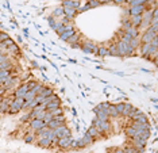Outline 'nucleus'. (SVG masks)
Returning a JSON list of instances; mask_svg holds the SVG:
<instances>
[{"mask_svg": "<svg viewBox=\"0 0 158 153\" xmlns=\"http://www.w3.org/2000/svg\"><path fill=\"white\" fill-rule=\"evenodd\" d=\"M56 135H57L58 138H62V137H72V131L66 125H61V126H58L56 130H54Z\"/></svg>", "mask_w": 158, "mask_h": 153, "instance_id": "nucleus-1", "label": "nucleus"}, {"mask_svg": "<svg viewBox=\"0 0 158 153\" xmlns=\"http://www.w3.org/2000/svg\"><path fill=\"white\" fill-rule=\"evenodd\" d=\"M28 126H30V130L35 133L37 130L42 129V127L46 126V125H45V122L42 121V119H31V121L28 122Z\"/></svg>", "mask_w": 158, "mask_h": 153, "instance_id": "nucleus-2", "label": "nucleus"}, {"mask_svg": "<svg viewBox=\"0 0 158 153\" xmlns=\"http://www.w3.org/2000/svg\"><path fill=\"white\" fill-rule=\"evenodd\" d=\"M27 87L24 86V84H20L19 87H16L15 88V91H14V98H24V95L27 94Z\"/></svg>", "mask_w": 158, "mask_h": 153, "instance_id": "nucleus-3", "label": "nucleus"}, {"mask_svg": "<svg viewBox=\"0 0 158 153\" xmlns=\"http://www.w3.org/2000/svg\"><path fill=\"white\" fill-rule=\"evenodd\" d=\"M72 138H73V137H62V138H60V140H58L57 146L60 149H69Z\"/></svg>", "mask_w": 158, "mask_h": 153, "instance_id": "nucleus-4", "label": "nucleus"}, {"mask_svg": "<svg viewBox=\"0 0 158 153\" xmlns=\"http://www.w3.org/2000/svg\"><path fill=\"white\" fill-rule=\"evenodd\" d=\"M128 11H130V16H138V15H142L145 12V8H143V5H138V7L128 8Z\"/></svg>", "mask_w": 158, "mask_h": 153, "instance_id": "nucleus-5", "label": "nucleus"}, {"mask_svg": "<svg viewBox=\"0 0 158 153\" xmlns=\"http://www.w3.org/2000/svg\"><path fill=\"white\" fill-rule=\"evenodd\" d=\"M93 113L96 114V118L99 119V121L110 122V117H108V114H105V113H103V111H100V110H97L96 107L93 108Z\"/></svg>", "mask_w": 158, "mask_h": 153, "instance_id": "nucleus-6", "label": "nucleus"}, {"mask_svg": "<svg viewBox=\"0 0 158 153\" xmlns=\"http://www.w3.org/2000/svg\"><path fill=\"white\" fill-rule=\"evenodd\" d=\"M150 49H151V45H150V44H140V46H139L140 56H142V57H143V56H149Z\"/></svg>", "mask_w": 158, "mask_h": 153, "instance_id": "nucleus-7", "label": "nucleus"}, {"mask_svg": "<svg viewBox=\"0 0 158 153\" xmlns=\"http://www.w3.org/2000/svg\"><path fill=\"white\" fill-rule=\"evenodd\" d=\"M87 134L88 135H91L93 140H97V138H101V135L99 134V131H97L96 127H93V126H89V129L87 130Z\"/></svg>", "mask_w": 158, "mask_h": 153, "instance_id": "nucleus-8", "label": "nucleus"}, {"mask_svg": "<svg viewBox=\"0 0 158 153\" xmlns=\"http://www.w3.org/2000/svg\"><path fill=\"white\" fill-rule=\"evenodd\" d=\"M76 33H77V31H76L75 29H72V30H66L65 33H62L61 35H60V39H61V41H65V42H66V41L69 39L72 35H75Z\"/></svg>", "mask_w": 158, "mask_h": 153, "instance_id": "nucleus-9", "label": "nucleus"}, {"mask_svg": "<svg viewBox=\"0 0 158 153\" xmlns=\"http://www.w3.org/2000/svg\"><path fill=\"white\" fill-rule=\"evenodd\" d=\"M58 107H61V99L53 100V102L46 104V111H50V110H54V108H58Z\"/></svg>", "mask_w": 158, "mask_h": 153, "instance_id": "nucleus-10", "label": "nucleus"}, {"mask_svg": "<svg viewBox=\"0 0 158 153\" xmlns=\"http://www.w3.org/2000/svg\"><path fill=\"white\" fill-rule=\"evenodd\" d=\"M130 22H131V26L138 29L140 26V23H142V16L138 15V16H130Z\"/></svg>", "mask_w": 158, "mask_h": 153, "instance_id": "nucleus-11", "label": "nucleus"}, {"mask_svg": "<svg viewBox=\"0 0 158 153\" xmlns=\"http://www.w3.org/2000/svg\"><path fill=\"white\" fill-rule=\"evenodd\" d=\"M52 16H53V18H54V19H56V18H62V16H64V8H62L61 5H58V7H56V8L53 10Z\"/></svg>", "mask_w": 158, "mask_h": 153, "instance_id": "nucleus-12", "label": "nucleus"}, {"mask_svg": "<svg viewBox=\"0 0 158 153\" xmlns=\"http://www.w3.org/2000/svg\"><path fill=\"white\" fill-rule=\"evenodd\" d=\"M108 117H110V118H114V119H116L118 117H120V115H119V113L116 111V107H115V104H110V107H108Z\"/></svg>", "mask_w": 158, "mask_h": 153, "instance_id": "nucleus-13", "label": "nucleus"}, {"mask_svg": "<svg viewBox=\"0 0 158 153\" xmlns=\"http://www.w3.org/2000/svg\"><path fill=\"white\" fill-rule=\"evenodd\" d=\"M132 121L138 122V123H149V118H147V115H146L145 113H142V114H139V115H136Z\"/></svg>", "mask_w": 158, "mask_h": 153, "instance_id": "nucleus-14", "label": "nucleus"}, {"mask_svg": "<svg viewBox=\"0 0 158 153\" xmlns=\"http://www.w3.org/2000/svg\"><path fill=\"white\" fill-rule=\"evenodd\" d=\"M50 142H52L50 140L45 138V137H41V138H38V141H37V145H38L39 148H49Z\"/></svg>", "mask_w": 158, "mask_h": 153, "instance_id": "nucleus-15", "label": "nucleus"}, {"mask_svg": "<svg viewBox=\"0 0 158 153\" xmlns=\"http://www.w3.org/2000/svg\"><path fill=\"white\" fill-rule=\"evenodd\" d=\"M80 38H81V33H76L75 35H72L69 39L66 41V42H68L69 45H72V44H81Z\"/></svg>", "mask_w": 158, "mask_h": 153, "instance_id": "nucleus-16", "label": "nucleus"}, {"mask_svg": "<svg viewBox=\"0 0 158 153\" xmlns=\"http://www.w3.org/2000/svg\"><path fill=\"white\" fill-rule=\"evenodd\" d=\"M124 134L127 135L128 138H134V137H136V135H138V133H136V130L134 129V127L127 126L126 129H124Z\"/></svg>", "mask_w": 158, "mask_h": 153, "instance_id": "nucleus-17", "label": "nucleus"}, {"mask_svg": "<svg viewBox=\"0 0 158 153\" xmlns=\"http://www.w3.org/2000/svg\"><path fill=\"white\" fill-rule=\"evenodd\" d=\"M76 14H77V11L73 8H64V16H66V18H69L70 20L76 16Z\"/></svg>", "mask_w": 158, "mask_h": 153, "instance_id": "nucleus-18", "label": "nucleus"}, {"mask_svg": "<svg viewBox=\"0 0 158 153\" xmlns=\"http://www.w3.org/2000/svg\"><path fill=\"white\" fill-rule=\"evenodd\" d=\"M123 152H124V153H140L139 150H138L136 148H134L131 144L123 145Z\"/></svg>", "mask_w": 158, "mask_h": 153, "instance_id": "nucleus-19", "label": "nucleus"}, {"mask_svg": "<svg viewBox=\"0 0 158 153\" xmlns=\"http://www.w3.org/2000/svg\"><path fill=\"white\" fill-rule=\"evenodd\" d=\"M131 22H130V18H126V16H123L122 18V29L124 31H127L128 29H131Z\"/></svg>", "mask_w": 158, "mask_h": 153, "instance_id": "nucleus-20", "label": "nucleus"}, {"mask_svg": "<svg viewBox=\"0 0 158 153\" xmlns=\"http://www.w3.org/2000/svg\"><path fill=\"white\" fill-rule=\"evenodd\" d=\"M116 49H118V57H124V44L122 41L116 42Z\"/></svg>", "mask_w": 158, "mask_h": 153, "instance_id": "nucleus-21", "label": "nucleus"}, {"mask_svg": "<svg viewBox=\"0 0 158 153\" xmlns=\"http://www.w3.org/2000/svg\"><path fill=\"white\" fill-rule=\"evenodd\" d=\"M97 56H99V57H107V56H110V54H108V49H107V46H105V45H100V46H99Z\"/></svg>", "mask_w": 158, "mask_h": 153, "instance_id": "nucleus-22", "label": "nucleus"}, {"mask_svg": "<svg viewBox=\"0 0 158 153\" xmlns=\"http://www.w3.org/2000/svg\"><path fill=\"white\" fill-rule=\"evenodd\" d=\"M126 33H127L128 35L131 37V38H139V35H140L139 30H138V29H135V27H131V29H128Z\"/></svg>", "mask_w": 158, "mask_h": 153, "instance_id": "nucleus-23", "label": "nucleus"}, {"mask_svg": "<svg viewBox=\"0 0 158 153\" xmlns=\"http://www.w3.org/2000/svg\"><path fill=\"white\" fill-rule=\"evenodd\" d=\"M54 31L57 33V34H60V35H61L62 33H65V31H66V29H65V26H64V24H62V23L60 22V20H58V22L56 23V27H54Z\"/></svg>", "mask_w": 158, "mask_h": 153, "instance_id": "nucleus-24", "label": "nucleus"}, {"mask_svg": "<svg viewBox=\"0 0 158 153\" xmlns=\"http://www.w3.org/2000/svg\"><path fill=\"white\" fill-rule=\"evenodd\" d=\"M107 49H108V54H110V56H112V57H116V56H118V49H116V44H111V45L108 46Z\"/></svg>", "mask_w": 158, "mask_h": 153, "instance_id": "nucleus-25", "label": "nucleus"}, {"mask_svg": "<svg viewBox=\"0 0 158 153\" xmlns=\"http://www.w3.org/2000/svg\"><path fill=\"white\" fill-rule=\"evenodd\" d=\"M42 96L43 98H47V96H52V95H54V90H53L52 87H43V91H42Z\"/></svg>", "mask_w": 158, "mask_h": 153, "instance_id": "nucleus-26", "label": "nucleus"}, {"mask_svg": "<svg viewBox=\"0 0 158 153\" xmlns=\"http://www.w3.org/2000/svg\"><path fill=\"white\" fill-rule=\"evenodd\" d=\"M34 137H35V133L34 131H31V133H26V135H24V142L26 144H33L34 142Z\"/></svg>", "mask_w": 158, "mask_h": 153, "instance_id": "nucleus-27", "label": "nucleus"}, {"mask_svg": "<svg viewBox=\"0 0 158 153\" xmlns=\"http://www.w3.org/2000/svg\"><path fill=\"white\" fill-rule=\"evenodd\" d=\"M146 0H131V1H128V8H131V7H138V5H145Z\"/></svg>", "mask_w": 158, "mask_h": 153, "instance_id": "nucleus-28", "label": "nucleus"}, {"mask_svg": "<svg viewBox=\"0 0 158 153\" xmlns=\"http://www.w3.org/2000/svg\"><path fill=\"white\" fill-rule=\"evenodd\" d=\"M128 45L131 46L134 50H136V49H139V46H140V41H139V38H132L131 41H130V44Z\"/></svg>", "mask_w": 158, "mask_h": 153, "instance_id": "nucleus-29", "label": "nucleus"}, {"mask_svg": "<svg viewBox=\"0 0 158 153\" xmlns=\"http://www.w3.org/2000/svg\"><path fill=\"white\" fill-rule=\"evenodd\" d=\"M35 96H37V95L34 94V91H27V94L24 95L23 99L26 100V102H33V100L35 99Z\"/></svg>", "mask_w": 158, "mask_h": 153, "instance_id": "nucleus-30", "label": "nucleus"}, {"mask_svg": "<svg viewBox=\"0 0 158 153\" xmlns=\"http://www.w3.org/2000/svg\"><path fill=\"white\" fill-rule=\"evenodd\" d=\"M83 140H84V144H85V146H88V145H91V144H93V138L91 137V135H88L87 133H84V135H83Z\"/></svg>", "mask_w": 158, "mask_h": 153, "instance_id": "nucleus-31", "label": "nucleus"}, {"mask_svg": "<svg viewBox=\"0 0 158 153\" xmlns=\"http://www.w3.org/2000/svg\"><path fill=\"white\" fill-rule=\"evenodd\" d=\"M37 84H38V81H34V80H28L26 83V84H24V86L27 87V90L28 91H33L35 88V86H37Z\"/></svg>", "mask_w": 158, "mask_h": 153, "instance_id": "nucleus-32", "label": "nucleus"}, {"mask_svg": "<svg viewBox=\"0 0 158 153\" xmlns=\"http://www.w3.org/2000/svg\"><path fill=\"white\" fill-rule=\"evenodd\" d=\"M53 119L57 122L60 126H61V125H66V123H65V117H64V115H57V117H53Z\"/></svg>", "mask_w": 158, "mask_h": 153, "instance_id": "nucleus-33", "label": "nucleus"}, {"mask_svg": "<svg viewBox=\"0 0 158 153\" xmlns=\"http://www.w3.org/2000/svg\"><path fill=\"white\" fill-rule=\"evenodd\" d=\"M43 84H41V83H38V84H37V86H35V88L33 91H34V94L35 95H41L42 94V91H43Z\"/></svg>", "mask_w": 158, "mask_h": 153, "instance_id": "nucleus-34", "label": "nucleus"}, {"mask_svg": "<svg viewBox=\"0 0 158 153\" xmlns=\"http://www.w3.org/2000/svg\"><path fill=\"white\" fill-rule=\"evenodd\" d=\"M131 107H132V106L128 103V102H127V103H124V110H123V113H122V115H120V117H124V118L127 117V114H128V111L131 110Z\"/></svg>", "mask_w": 158, "mask_h": 153, "instance_id": "nucleus-35", "label": "nucleus"}, {"mask_svg": "<svg viewBox=\"0 0 158 153\" xmlns=\"http://www.w3.org/2000/svg\"><path fill=\"white\" fill-rule=\"evenodd\" d=\"M49 113L52 114L53 117H57V115H64V113H62V108H61V107L54 108V110H50Z\"/></svg>", "mask_w": 158, "mask_h": 153, "instance_id": "nucleus-36", "label": "nucleus"}, {"mask_svg": "<svg viewBox=\"0 0 158 153\" xmlns=\"http://www.w3.org/2000/svg\"><path fill=\"white\" fill-rule=\"evenodd\" d=\"M46 126H47L49 129H50V130H56V129H57V127L60 126V125H58L57 122H56V121H54V119H53V121H50V122H49V123H47V125H46Z\"/></svg>", "mask_w": 158, "mask_h": 153, "instance_id": "nucleus-37", "label": "nucleus"}, {"mask_svg": "<svg viewBox=\"0 0 158 153\" xmlns=\"http://www.w3.org/2000/svg\"><path fill=\"white\" fill-rule=\"evenodd\" d=\"M42 121L45 122V125H47L50 121H53V115L49 113V111H46V114H45V117H43V119H42Z\"/></svg>", "mask_w": 158, "mask_h": 153, "instance_id": "nucleus-38", "label": "nucleus"}, {"mask_svg": "<svg viewBox=\"0 0 158 153\" xmlns=\"http://www.w3.org/2000/svg\"><path fill=\"white\" fill-rule=\"evenodd\" d=\"M115 107H116V111L119 113V115H122L123 110H124V103H116L115 104Z\"/></svg>", "mask_w": 158, "mask_h": 153, "instance_id": "nucleus-39", "label": "nucleus"}, {"mask_svg": "<svg viewBox=\"0 0 158 153\" xmlns=\"http://www.w3.org/2000/svg\"><path fill=\"white\" fill-rule=\"evenodd\" d=\"M131 39H132L131 37L128 35L127 33H124V35L122 37V39H120V41H122L123 44H130V41H131Z\"/></svg>", "mask_w": 158, "mask_h": 153, "instance_id": "nucleus-40", "label": "nucleus"}, {"mask_svg": "<svg viewBox=\"0 0 158 153\" xmlns=\"http://www.w3.org/2000/svg\"><path fill=\"white\" fill-rule=\"evenodd\" d=\"M77 149H83L85 148V144H84V140H83V137H80V138H77Z\"/></svg>", "mask_w": 158, "mask_h": 153, "instance_id": "nucleus-41", "label": "nucleus"}, {"mask_svg": "<svg viewBox=\"0 0 158 153\" xmlns=\"http://www.w3.org/2000/svg\"><path fill=\"white\" fill-rule=\"evenodd\" d=\"M47 20H49V24H50V27H52L53 30H54V27H56V23H57V22H56V19H54L52 15H50V16H47Z\"/></svg>", "mask_w": 158, "mask_h": 153, "instance_id": "nucleus-42", "label": "nucleus"}, {"mask_svg": "<svg viewBox=\"0 0 158 153\" xmlns=\"http://www.w3.org/2000/svg\"><path fill=\"white\" fill-rule=\"evenodd\" d=\"M88 5H89V8H96L101 5V1H88Z\"/></svg>", "mask_w": 158, "mask_h": 153, "instance_id": "nucleus-43", "label": "nucleus"}, {"mask_svg": "<svg viewBox=\"0 0 158 153\" xmlns=\"http://www.w3.org/2000/svg\"><path fill=\"white\" fill-rule=\"evenodd\" d=\"M31 119H30V113H27V114H24V115H22V118H20V122H30Z\"/></svg>", "mask_w": 158, "mask_h": 153, "instance_id": "nucleus-44", "label": "nucleus"}, {"mask_svg": "<svg viewBox=\"0 0 158 153\" xmlns=\"http://www.w3.org/2000/svg\"><path fill=\"white\" fill-rule=\"evenodd\" d=\"M8 38H9V35L7 34V33H0V44H1L3 41L8 39Z\"/></svg>", "mask_w": 158, "mask_h": 153, "instance_id": "nucleus-45", "label": "nucleus"}, {"mask_svg": "<svg viewBox=\"0 0 158 153\" xmlns=\"http://www.w3.org/2000/svg\"><path fill=\"white\" fill-rule=\"evenodd\" d=\"M124 33H126V31H124V30H123L122 27H120V29H119L118 31H116V35H118V38H119L118 41H120V39H122V37L124 35Z\"/></svg>", "mask_w": 158, "mask_h": 153, "instance_id": "nucleus-46", "label": "nucleus"}, {"mask_svg": "<svg viewBox=\"0 0 158 153\" xmlns=\"http://www.w3.org/2000/svg\"><path fill=\"white\" fill-rule=\"evenodd\" d=\"M69 148L77 149V141H76V138H72V141H70V146H69Z\"/></svg>", "mask_w": 158, "mask_h": 153, "instance_id": "nucleus-47", "label": "nucleus"}, {"mask_svg": "<svg viewBox=\"0 0 158 153\" xmlns=\"http://www.w3.org/2000/svg\"><path fill=\"white\" fill-rule=\"evenodd\" d=\"M99 123H100V121H99V119H97L96 117L93 118V121H92V125H91V126H93V127H97L99 126Z\"/></svg>", "mask_w": 158, "mask_h": 153, "instance_id": "nucleus-48", "label": "nucleus"}, {"mask_svg": "<svg viewBox=\"0 0 158 153\" xmlns=\"http://www.w3.org/2000/svg\"><path fill=\"white\" fill-rule=\"evenodd\" d=\"M30 65H33V68H39V64H38V61H35V60H31Z\"/></svg>", "mask_w": 158, "mask_h": 153, "instance_id": "nucleus-49", "label": "nucleus"}, {"mask_svg": "<svg viewBox=\"0 0 158 153\" xmlns=\"http://www.w3.org/2000/svg\"><path fill=\"white\" fill-rule=\"evenodd\" d=\"M5 91H7V90H5L4 87H0V96H3V95L5 94Z\"/></svg>", "mask_w": 158, "mask_h": 153, "instance_id": "nucleus-50", "label": "nucleus"}, {"mask_svg": "<svg viewBox=\"0 0 158 153\" xmlns=\"http://www.w3.org/2000/svg\"><path fill=\"white\" fill-rule=\"evenodd\" d=\"M72 48H73V49H80V44H72Z\"/></svg>", "mask_w": 158, "mask_h": 153, "instance_id": "nucleus-51", "label": "nucleus"}, {"mask_svg": "<svg viewBox=\"0 0 158 153\" xmlns=\"http://www.w3.org/2000/svg\"><path fill=\"white\" fill-rule=\"evenodd\" d=\"M18 42H19V44H22L23 42V39H22V37L20 35H18Z\"/></svg>", "mask_w": 158, "mask_h": 153, "instance_id": "nucleus-52", "label": "nucleus"}, {"mask_svg": "<svg viewBox=\"0 0 158 153\" xmlns=\"http://www.w3.org/2000/svg\"><path fill=\"white\" fill-rule=\"evenodd\" d=\"M115 153H124V152H123V149H116V150H115Z\"/></svg>", "mask_w": 158, "mask_h": 153, "instance_id": "nucleus-53", "label": "nucleus"}, {"mask_svg": "<svg viewBox=\"0 0 158 153\" xmlns=\"http://www.w3.org/2000/svg\"><path fill=\"white\" fill-rule=\"evenodd\" d=\"M1 102H3V96H0V103H1Z\"/></svg>", "mask_w": 158, "mask_h": 153, "instance_id": "nucleus-54", "label": "nucleus"}]
</instances>
